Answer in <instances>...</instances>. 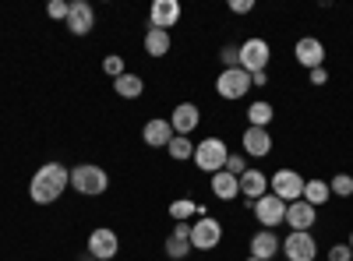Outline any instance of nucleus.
<instances>
[{
    "label": "nucleus",
    "mask_w": 353,
    "mask_h": 261,
    "mask_svg": "<svg viewBox=\"0 0 353 261\" xmlns=\"http://www.w3.org/2000/svg\"><path fill=\"white\" fill-rule=\"evenodd\" d=\"M184 8L176 4V0H152L149 8V28H163V32H170V28L181 21Z\"/></svg>",
    "instance_id": "9b49d317"
},
{
    "label": "nucleus",
    "mask_w": 353,
    "mask_h": 261,
    "mask_svg": "<svg viewBox=\"0 0 353 261\" xmlns=\"http://www.w3.org/2000/svg\"><path fill=\"white\" fill-rule=\"evenodd\" d=\"M304 201L307 205H325V201H332V187H329V180H318V177H311V180H304Z\"/></svg>",
    "instance_id": "b1692460"
},
{
    "label": "nucleus",
    "mask_w": 353,
    "mask_h": 261,
    "mask_svg": "<svg viewBox=\"0 0 353 261\" xmlns=\"http://www.w3.org/2000/svg\"><path fill=\"white\" fill-rule=\"evenodd\" d=\"M279 251H283V240L276 229H258L251 237V258H258V261H272Z\"/></svg>",
    "instance_id": "dca6fc26"
},
{
    "label": "nucleus",
    "mask_w": 353,
    "mask_h": 261,
    "mask_svg": "<svg viewBox=\"0 0 353 261\" xmlns=\"http://www.w3.org/2000/svg\"><path fill=\"white\" fill-rule=\"evenodd\" d=\"M223 67H241V50L237 46H223Z\"/></svg>",
    "instance_id": "7c9ffc66"
},
{
    "label": "nucleus",
    "mask_w": 353,
    "mask_h": 261,
    "mask_svg": "<svg viewBox=\"0 0 353 261\" xmlns=\"http://www.w3.org/2000/svg\"><path fill=\"white\" fill-rule=\"evenodd\" d=\"M71 187L81 194V198H99L106 187H110V173L96 163H81V166H71Z\"/></svg>",
    "instance_id": "f03ea898"
},
{
    "label": "nucleus",
    "mask_w": 353,
    "mask_h": 261,
    "mask_svg": "<svg viewBox=\"0 0 353 261\" xmlns=\"http://www.w3.org/2000/svg\"><path fill=\"white\" fill-rule=\"evenodd\" d=\"M272 117H276V109H272V103H265V99L248 106V127H269Z\"/></svg>",
    "instance_id": "a878e982"
},
{
    "label": "nucleus",
    "mask_w": 353,
    "mask_h": 261,
    "mask_svg": "<svg viewBox=\"0 0 353 261\" xmlns=\"http://www.w3.org/2000/svg\"><path fill=\"white\" fill-rule=\"evenodd\" d=\"M241 50V67L248 71V74H258V71H265L269 67V56H272V46L265 43V39H248V43H241L237 46Z\"/></svg>",
    "instance_id": "0eeeda50"
},
{
    "label": "nucleus",
    "mask_w": 353,
    "mask_h": 261,
    "mask_svg": "<svg viewBox=\"0 0 353 261\" xmlns=\"http://www.w3.org/2000/svg\"><path fill=\"white\" fill-rule=\"evenodd\" d=\"M283 222L290 226V233H311V226H314V205H307L304 198L301 201H290Z\"/></svg>",
    "instance_id": "4468645a"
},
{
    "label": "nucleus",
    "mask_w": 353,
    "mask_h": 261,
    "mask_svg": "<svg viewBox=\"0 0 353 261\" xmlns=\"http://www.w3.org/2000/svg\"><path fill=\"white\" fill-rule=\"evenodd\" d=\"M269 191L279 198V201H301L304 198V177L297 169H276L272 177H269Z\"/></svg>",
    "instance_id": "39448f33"
},
{
    "label": "nucleus",
    "mask_w": 353,
    "mask_h": 261,
    "mask_svg": "<svg viewBox=\"0 0 353 261\" xmlns=\"http://www.w3.org/2000/svg\"><path fill=\"white\" fill-rule=\"evenodd\" d=\"M68 11H71L68 0H50V4H46V14H50L53 21H68Z\"/></svg>",
    "instance_id": "c756f323"
},
{
    "label": "nucleus",
    "mask_w": 353,
    "mask_h": 261,
    "mask_svg": "<svg viewBox=\"0 0 353 261\" xmlns=\"http://www.w3.org/2000/svg\"><path fill=\"white\" fill-rule=\"evenodd\" d=\"M223 244V226L216 216H205L191 222V251H212Z\"/></svg>",
    "instance_id": "423d86ee"
},
{
    "label": "nucleus",
    "mask_w": 353,
    "mask_h": 261,
    "mask_svg": "<svg viewBox=\"0 0 353 261\" xmlns=\"http://www.w3.org/2000/svg\"><path fill=\"white\" fill-rule=\"evenodd\" d=\"M307 78H311V85H325L329 81V71L325 67H314V71H307Z\"/></svg>",
    "instance_id": "f704fd0d"
},
{
    "label": "nucleus",
    "mask_w": 353,
    "mask_h": 261,
    "mask_svg": "<svg viewBox=\"0 0 353 261\" xmlns=\"http://www.w3.org/2000/svg\"><path fill=\"white\" fill-rule=\"evenodd\" d=\"M166 152H170V159H176V163H188V159H194V141L173 134V141L166 145Z\"/></svg>",
    "instance_id": "bb28decb"
},
{
    "label": "nucleus",
    "mask_w": 353,
    "mask_h": 261,
    "mask_svg": "<svg viewBox=\"0 0 353 261\" xmlns=\"http://www.w3.org/2000/svg\"><path fill=\"white\" fill-rule=\"evenodd\" d=\"M244 169H248L244 156H233V152H230V159H226V173H233V177H241Z\"/></svg>",
    "instance_id": "473e14b6"
},
{
    "label": "nucleus",
    "mask_w": 353,
    "mask_h": 261,
    "mask_svg": "<svg viewBox=\"0 0 353 261\" xmlns=\"http://www.w3.org/2000/svg\"><path fill=\"white\" fill-rule=\"evenodd\" d=\"M251 212L258 216V222H261L265 229H272V226H283V219H286V201H279V198L269 191L265 198L254 201V209H251Z\"/></svg>",
    "instance_id": "1a4fd4ad"
},
{
    "label": "nucleus",
    "mask_w": 353,
    "mask_h": 261,
    "mask_svg": "<svg viewBox=\"0 0 353 261\" xmlns=\"http://www.w3.org/2000/svg\"><path fill=\"white\" fill-rule=\"evenodd\" d=\"M241 194H244V201L265 198V194H269V177H265L261 169H244L241 173Z\"/></svg>",
    "instance_id": "6ab92c4d"
},
{
    "label": "nucleus",
    "mask_w": 353,
    "mask_h": 261,
    "mask_svg": "<svg viewBox=\"0 0 353 261\" xmlns=\"http://www.w3.org/2000/svg\"><path fill=\"white\" fill-rule=\"evenodd\" d=\"M216 92H219V99H230V103L244 99L251 92V74L244 67H223L216 78Z\"/></svg>",
    "instance_id": "20e7f679"
},
{
    "label": "nucleus",
    "mask_w": 353,
    "mask_h": 261,
    "mask_svg": "<svg viewBox=\"0 0 353 261\" xmlns=\"http://www.w3.org/2000/svg\"><path fill=\"white\" fill-rule=\"evenodd\" d=\"M68 187H71V169L64 163H43L36 169L32 184H28V198L36 205H53L57 198H64Z\"/></svg>",
    "instance_id": "f257e3e1"
},
{
    "label": "nucleus",
    "mask_w": 353,
    "mask_h": 261,
    "mask_svg": "<svg viewBox=\"0 0 353 261\" xmlns=\"http://www.w3.org/2000/svg\"><path fill=\"white\" fill-rule=\"evenodd\" d=\"M226 159H230V149H226V141L223 138H205V141H194V166L201 173H219L226 169Z\"/></svg>",
    "instance_id": "7ed1b4c3"
},
{
    "label": "nucleus",
    "mask_w": 353,
    "mask_h": 261,
    "mask_svg": "<svg viewBox=\"0 0 353 261\" xmlns=\"http://www.w3.org/2000/svg\"><path fill=\"white\" fill-rule=\"evenodd\" d=\"M85 247H88V254H92L96 261H113L117 251H121V237H117L110 226H99V229L88 233V244Z\"/></svg>",
    "instance_id": "6e6552de"
},
{
    "label": "nucleus",
    "mask_w": 353,
    "mask_h": 261,
    "mask_svg": "<svg viewBox=\"0 0 353 261\" xmlns=\"http://www.w3.org/2000/svg\"><path fill=\"white\" fill-rule=\"evenodd\" d=\"M329 261H353L350 244H332V247H329Z\"/></svg>",
    "instance_id": "2f4dec72"
},
{
    "label": "nucleus",
    "mask_w": 353,
    "mask_h": 261,
    "mask_svg": "<svg viewBox=\"0 0 353 261\" xmlns=\"http://www.w3.org/2000/svg\"><path fill=\"white\" fill-rule=\"evenodd\" d=\"M261 85H269V74H265V71L251 74V89H261Z\"/></svg>",
    "instance_id": "c9c22d12"
},
{
    "label": "nucleus",
    "mask_w": 353,
    "mask_h": 261,
    "mask_svg": "<svg viewBox=\"0 0 353 261\" xmlns=\"http://www.w3.org/2000/svg\"><path fill=\"white\" fill-rule=\"evenodd\" d=\"M113 92L121 96V99H138V96L145 92V81H141V74H134V71H124L121 78L113 81Z\"/></svg>",
    "instance_id": "5701e85b"
},
{
    "label": "nucleus",
    "mask_w": 353,
    "mask_h": 261,
    "mask_svg": "<svg viewBox=\"0 0 353 261\" xmlns=\"http://www.w3.org/2000/svg\"><path fill=\"white\" fill-rule=\"evenodd\" d=\"M170 46H173V39H170V32H163V28H149V32H145V53L149 56H166Z\"/></svg>",
    "instance_id": "393cba45"
},
{
    "label": "nucleus",
    "mask_w": 353,
    "mask_h": 261,
    "mask_svg": "<svg viewBox=\"0 0 353 261\" xmlns=\"http://www.w3.org/2000/svg\"><path fill=\"white\" fill-rule=\"evenodd\" d=\"M329 187H332V198H353V177L350 173H336L329 180Z\"/></svg>",
    "instance_id": "cd10ccee"
},
{
    "label": "nucleus",
    "mask_w": 353,
    "mask_h": 261,
    "mask_svg": "<svg viewBox=\"0 0 353 261\" xmlns=\"http://www.w3.org/2000/svg\"><path fill=\"white\" fill-rule=\"evenodd\" d=\"M212 194L219 198V201H233L241 194V177H233V173H226V169H219V173H212Z\"/></svg>",
    "instance_id": "412c9836"
},
{
    "label": "nucleus",
    "mask_w": 353,
    "mask_h": 261,
    "mask_svg": "<svg viewBox=\"0 0 353 261\" xmlns=\"http://www.w3.org/2000/svg\"><path fill=\"white\" fill-rule=\"evenodd\" d=\"M205 216H209V209H205V205H198V201H191V198H176L173 205H170V219H173V222L205 219Z\"/></svg>",
    "instance_id": "4be33fe9"
},
{
    "label": "nucleus",
    "mask_w": 353,
    "mask_h": 261,
    "mask_svg": "<svg viewBox=\"0 0 353 261\" xmlns=\"http://www.w3.org/2000/svg\"><path fill=\"white\" fill-rule=\"evenodd\" d=\"M283 258L286 261H314L318 258V244L311 233H290L283 240Z\"/></svg>",
    "instance_id": "ddd939ff"
},
{
    "label": "nucleus",
    "mask_w": 353,
    "mask_h": 261,
    "mask_svg": "<svg viewBox=\"0 0 353 261\" xmlns=\"http://www.w3.org/2000/svg\"><path fill=\"white\" fill-rule=\"evenodd\" d=\"M244 261H258V258H251V254H248V258H244Z\"/></svg>",
    "instance_id": "e433bc0d"
},
{
    "label": "nucleus",
    "mask_w": 353,
    "mask_h": 261,
    "mask_svg": "<svg viewBox=\"0 0 353 261\" xmlns=\"http://www.w3.org/2000/svg\"><path fill=\"white\" fill-rule=\"evenodd\" d=\"M350 251H353V233H350Z\"/></svg>",
    "instance_id": "4c0bfd02"
},
{
    "label": "nucleus",
    "mask_w": 353,
    "mask_h": 261,
    "mask_svg": "<svg viewBox=\"0 0 353 261\" xmlns=\"http://www.w3.org/2000/svg\"><path fill=\"white\" fill-rule=\"evenodd\" d=\"M103 71H106V74L117 81V78H121V74L128 71V67H124V56H121V53H110V56H103Z\"/></svg>",
    "instance_id": "c85d7f7f"
},
{
    "label": "nucleus",
    "mask_w": 353,
    "mask_h": 261,
    "mask_svg": "<svg viewBox=\"0 0 353 261\" xmlns=\"http://www.w3.org/2000/svg\"><path fill=\"white\" fill-rule=\"evenodd\" d=\"M188 254H191V226H188V222H176L173 233L166 237V258L181 261V258H188Z\"/></svg>",
    "instance_id": "a211bd4d"
},
{
    "label": "nucleus",
    "mask_w": 353,
    "mask_h": 261,
    "mask_svg": "<svg viewBox=\"0 0 353 261\" xmlns=\"http://www.w3.org/2000/svg\"><path fill=\"white\" fill-rule=\"evenodd\" d=\"M293 56H297V64L314 71V67H325V43L314 39V36H304L297 39V46H293Z\"/></svg>",
    "instance_id": "9d476101"
},
{
    "label": "nucleus",
    "mask_w": 353,
    "mask_h": 261,
    "mask_svg": "<svg viewBox=\"0 0 353 261\" xmlns=\"http://www.w3.org/2000/svg\"><path fill=\"white\" fill-rule=\"evenodd\" d=\"M68 28H71V36H88L96 28V11L92 4H85V0H74L71 11H68Z\"/></svg>",
    "instance_id": "2eb2a0df"
},
{
    "label": "nucleus",
    "mask_w": 353,
    "mask_h": 261,
    "mask_svg": "<svg viewBox=\"0 0 353 261\" xmlns=\"http://www.w3.org/2000/svg\"><path fill=\"white\" fill-rule=\"evenodd\" d=\"M241 141H244V152L254 156V159H265V156L272 152V134H269V127H244Z\"/></svg>",
    "instance_id": "f3484780"
},
{
    "label": "nucleus",
    "mask_w": 353,
    "mask_h": 261,
    "mask_svg": "<svg viewBox=\"0 0 353 261\" xmlns=\"http://www.w3.org/2000/svg\"><path fill=\"white\" fill-rule=\"evenodd\" d=\"M230 11H233V14H251L254 4H251V0H230Z\"/></svg>",
    "instance_id": "72a5a7b5"
},
{
    "label": "nucleus",
    "mask_w": 353,
    "mask_h": 261,
    "mask_svg": "<svg viewBox=\"0 0 353 261\" xmlns=\"http://www.w3.org/2000/svg\"><path fill=\"white\" fill-rule=\"evenodd\" d=\"M201 124V109L194 103H176L173 113H170V127L173 134H181V138H191V131Z\"/></svg>",
    "instance_id": "f8f14e48"
},
{
    "label": "nucleus",
    "mask_w": 353,
    "mask_h": 261,
    "mask_svg": "<svg viewBox=\"0 0 353 261\" xmlns=\"http://www.w3.org/2000/svg\"><path fill=\"white\" fill-rule=\"evenodd\" d=\"M141 141L149 145V149H166V145L173 141V127L170 121H149L141 127Z\"/></svg>",
    "instance_id": "aec40b11"
}]
</instances>
